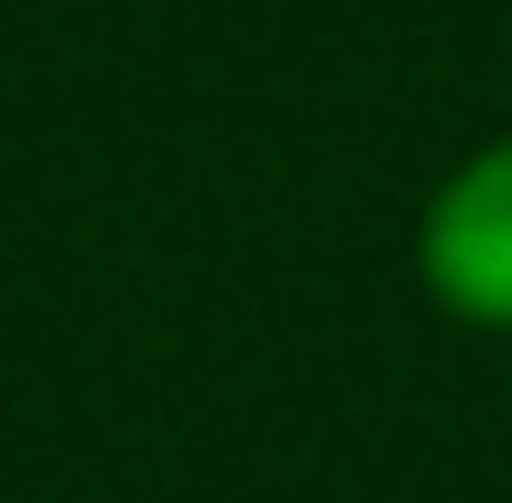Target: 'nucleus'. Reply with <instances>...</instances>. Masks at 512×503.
I'll return each mask as SVG.
<instances>
[{"instance_id": "nucleus-1", "label": "nucleus", "mask_w": 512, "mask_h": 503, "mask_svg": "<svg viewBox=\"0 0 512 503\" xmlns=\"http://www.w3.org/2000/svg\"><path fill=\"white\" fill-rule=\"evenodd\" d=\"M423 288L459 315V324H486L512 333V135L477 144L423 207Z\"/></svg>"}]
</instances>
